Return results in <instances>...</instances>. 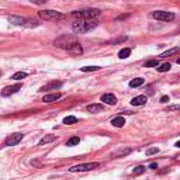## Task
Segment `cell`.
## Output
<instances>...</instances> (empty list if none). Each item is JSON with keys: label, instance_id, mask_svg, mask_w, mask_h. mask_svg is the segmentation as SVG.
Listing matches in <instances>:
<instances>
[{"label": "cell", "instance_id": "484cf974", "mask_svg": "<svg viewBox=\"0 0 180 180\" xmlns=\"http://www.w3.org/2000/svg\"><path fill=\"white\" fill-rule=\"evenodd\" d=\"M80 69H82V72H95V71H99L100 66H83Z\"/></svg>", "mask_w": 180, "mask_h": 180}, {"label": "cell", "instance_id": "6da1fadb", "mask_svg": "<svg viewBox=\"0 0 180 180\" xmlns=\"http://www.w3.org/2000/svg\"><path fill=\"white\" fill-rule=\"evenodd\" d=\"M99 25L97 20H77L72 24V30L76 34H86Z\"/></svg>", "mask_w": 180, "mask_h": 180}, {"label": "cell", "instance_id": "9a60e30c", "mask_svg": "<svg viewBox=\"0 0 180 180\" xmlns=\"http://www.w3.org/2000/svg\"><path fill=\"white\" fill-rule=\"evenodd\" d=\"M111 124L114 125V127H117V128H121V127H124L125 125V118L124 117H115V118H113L111 120Z\"/></svg>", "mask_w": 180, "mask_h": 180}, {"label": "cell", "instance_id": "4fadbf2b", "mask_svg": "<svg viewBox=\"0 0 180 180\" xmlns=\"http://www.w3.org/2000/svg\"><path fill=\"white\" fill-rule=\"evenodd\" d=\"M61 93H52V95H45L44 96V99H42V101L44 103H53V101H56V100H59L61 99Z\"/></svg>", "mask_w": 180, "mask_h": 180}, {"label": "cell", "instance_id": "7a4b0ae2", "mask_svg": "<svg viewBox=\"0 0 180 180\" xmlns=\"http://www.w3.org/2000/svg\"><path fill=\"white\" fill-rule=\"evenodd\" d=\"M101 14V12L99 9H83V10H76L72 12L71 16L79 20H96L99 16Z\"/></svg>", "mask_w": 180, "mask_h": 180}, {"label": "cell", "instance_id": "f1b7e54d", "mask_svg": "<svg viewBox=\"0 0 180 180\" xmlns=\"http://www.w3.org/2000/svg\"><path fill=\"white\" fill-rule=\"evenodd\" d=\"M166 111H180V106H169Z\"/></svg>", "mask_w": 180, "mask_h": 180}, {"label": "cell", "instance_id": "d6a6232c", "mask_svg": "<svg viewBox=\"0 0 180 180\" xmlns=\"http://www.w3.org/2000/svg\"><path fill=\"white\" fill-rule=\"evenodd\" d=\"M174 146H176V148H180V141H177L176 144H174Z\"/></svg>", "mask_w": 180, "mask_h": 180}, {"label": "cell", "instance_id": "e0dca14e", "mask_svg": "<svg viewBox=\"0 0 180 180\" xmlns=\"http://www.w3.org/2000/svg\"><path fill=\"white\" fill-rule=\"evenodd\" d=\"M128 154H131L130 148H127V149H120V151H117V152H114V154H113V158H114V159H117V158H122V156H125V155H128Z\"/></svg>", "mask_w": 180, "mask_h": 180}, {"label": "cell", "instance_id": "30bf717a", "mask_svg": "<svg viewBox=\"0 0 180 180\" xmlns=\"http://www.w3.org/2000/svg\"><path fill=\"white\" fill-rule=\"evenodd\" d=\"M101 101L106 104H110V106H115L117 104V97L111 93H106V95L101 96Z\"/></svg>", "mask_w": 180, "mask_h": 180}, {"label": "cell", "instance_id": "836d02e7", "mask_svg": "<svg viewBox=\"0 0 180 180\" xmlns=\"http://www.w3.org/2000/svg\"><path fill=\"white\" fill-rule=\"evenodd\" d=\"M177 63H179V65H180V58H179V59H177Z\"/></svg>", "mask_w": 180, "mask_h": 180}, {"label": "cell", "instance_id": "44dd1931", "mask_svg": "<svg viewBox=\"0 0 180 180\" xmlns=\"http://www.w3.org/2000/svg\"><path fill=\"white\" fill-rule=\"evenodd\" d=\"M170 68H172V65L169 62H166V63H162V65H158L156 66V69H158V72H169L170 71Z\"/></svg>", "mask_w": 180, "mask_h": 180}, {"label": "cell", "instance_id": "ffe728a7", "mask_svg": "<svg viewBox=\"0 0 180 180\" xmlns=\"http://www.w3.org/2000/svg\"><path fill=\"white\" fill-rule=\"evenodd\" d=\"M77 122V118L75 115H68V117L63 118V124L66 125H72V124H76Z\"/></svg>", "mask_w": 180, "mask_h": 180}, {"label": "cell", "instance_id": "5bb4252c", "mask_svg": "<svg viewBox=\"0 0 180 180\" xmlns=\"http://www.w3.org/2000/svg\"><path fill=\"white\" fill-rule=\"evenodd\" d=\"M146 101H148L146 96H136V97H134L132 100H131V104H132V106H144Z\"/></svg>", "mask_w": 180, "mask_h": 180}, {"label": "cell", "instance_id": "e575fe53", "mask_svg": "<svg viewBox=\"0 0 180 180\" xmlns=\"http://www.w3.org/2000/svg\"><path fill=\"white\" fill-rule=\"evenodd\" d=\"M0 76H2V72H0Z\"/></svg>", "mask_w": 180, "mask_h": 180}, {"label": "cell", "instance_id": "83f0119b", "mask_svg": "<svg viewBox=\"0 0 180 180\" xmlns=\"http://www.w3.org/2000/svg\"><path fill=\"white\" fill-rule=\"evenodd\" d=\"M158 152H159V149H158L156 146H155V148H149V149L146 151V156H151V155H155V154H158Z\"/></svg>", "mask_w": 180, "mask_h": 180}, {"label": "cell", "instance_id": "4dcf8cb0", "mask_svg": "<svg viewBox=\"0 0 180 180\" xmlns=\"http://www.w3.org/2000/svg\"><path fill=\"white\" fill-rule=\"evenodd\" d=\"M168 101H170L169 100V96H163V97L160 99V103H168Z\"/></svg>", "mask_w": 180, "mask_h": 180}, {"label": "cell", "instance_id": "52a82bcc", "mask_svg": "<svg viewBox=\"0 0 180 180\" xmlns=\"http://www.w3.org/2000/svg\"><path fill=\"white\" fill-rule=\"evenodd\" d=\"M23 134H20V132H16V134H12V135H9L6 138V141H4V145L6 146H14V145H17V144H20L21 142V139H23Z\"/></svg>", "mask_w": 180, "mask_h": 180}, {"label": "cell", "instance_id": "ac0fdd59", "mask_svg": "<svg viewBox=\"0 0 180 180\" xmlns=\"http://www.w3.org/2000/svg\"><path fill=\"white\" fill-rule=\"evenodd\" d=\"M145 80L142 79V77H136V79H132L130 82V87H139V86L144 85Z\"/></svg>", "mask_w": 180, "mask_h": 180}, {"label": "cell", "instance_id": "9c48e42d", "mask_svg": "<svg viewBox=\"0 0 180 180\" xmlns=\"http://www.w3.org/2000/svg\"><path fill=\"white\" fill-rule=\"evenodd\" d=\"M62 86V82H59V80H53V82H49L47 83L45 86H42L41 89H39V92H48V90H56V89H59Z\"/></svg>", "mask_w": 180, "mask_h": 180}, {"label": "cell", "instance_id": "1f68e13d", "mask_svg": "<svg viewBox=\"0 0 180 180\" xmlns=\"http://www.w3.org/2000/svg\"><path fill=\"white\" fill-rule=\"evenodd\" d=\"M158 168V163H151V165H149V169H156Z\"/></svg>", "mask_w": 180, "mask_h": 180}, {"label": "cell", "instance_id": "3957f363", "mask_svg": "<svg viewBox=\"0 0 180 180\" xmlns=\"http://www.w3.org/2000/svg\"><path fill=\"white\" fill-rule=\"evenodd\" d=\"M38 17L47 21H58L65 18V14L55 12V10H41V12H38Z\"/></svg>", "mask_w": 180, "mask_h": 180}, {"label": "cell", "instance_id": "d6986e66", "mask_svg": "<svg viewBox=\"0 0 180 180\" xmlns=\"http://www.w3.org/2000/svg\"><path fill=\"white\" fill-rule=\"evenodd\" d=\"M130 55H131L130 48H122V49L118 52V58H120V59H125V58H128Z\"/></svg>", "mask_w": 180, "mask_h": 180}, {"label": "cell", "instance_id": "2e32d148", "mask_svg": "<svg viewBox=\"0 0 180 180\" xmlns=\"http://www.w3.org/2000/svg\"><path fill=\"white\" fill-rule=\"evenodd\" d=\"M180 52V47H174V48H170V49L165 51L163 53H160V58H168V56L170 55H174V53Z\"/></svg>", "mask_w": 180, "mask_h": 180}, {"label": "cell", "instance_id": "4316f807", "mask_svg": "<svg viewBox=\"0 0 180 180\" xmlns=\"http://www.w3.org/2000/svg\"><path fill=\"white\" fill-rule=\"evenodd\" d=\"M145 170H146V168L142 166V165H139V166H136V168L134 169V174H142Z\"/></svg>", "mask_w": 180, "mask_h": 180}, {"label": "cell", "instance_id": "f546056e", "mask_svg": "<svg viewBox=\"0 0 180 180\" xmlns=\"http://www.w3.org/2000/svg\"><path fill=\"white\" fill-rule=\"evenodd\" d=\"M34 4H45L48 2V0H31Z\"/></svg>", "mask_w": 180, "mask_h": 180}, {"label": "cell", "instance_id": "cb8c5ba5", "mask_svg": "<svg viewBox=\"0 0 180 180\" xmlns=\"http://www.w3.org/2000/svg\"><path fill=\"white\" fill-rule=\"evenodd\" d=\"M24 77H27V72H16V73L12 76V79L21 80V79H24Z\"/></svg>", "mask_w": 180, "mask_h": 180}, {"label": "cell", "instance_id": "7c38bea8", "mask_svg": "<svg viewBox=\"0 0 180 180\" xmlns=\"http://www.w3.org/2000/svg\"><path fill=\"white\" fill-rule=\"evenodd\" d=\"M104 110L103 104H99V103H95V104H89L87 106V111L92 113V114H99Z\"/></svg>", "mask_w": 180, "mask_h": 180}, {"label": "cell", "instance_id": "5b68a950", "mask_svg": "<svg viewBox=\"0 0 180 180\" xmlns=\"http://www.w3.org/2000/svg\"><path fill=\"white\" fill-rule=\"evenodd\" d=\"M100 168V163L99 162H90V163H82V165H76L72 166L69 169V172L75 173V172H87V170H93V169Z\"/></svg>", "mask_w": 180, "mask_h": 180}, {"label": "cell", "instance_id": "603a6c76", "mask_svg": "<svg viewBox=\"0 0 180 180\" xmlns=\"http://www.w3.org/2000/svg\"><path fill=\"white\" fill-rule=\"evenodd\" d=\"M79 142H80L79 136H72L71 139H68V142H66V146H75V145H79Z\"/></svg>", "mask_w": 180, "mask_h": 180}, {"label": "cell", "instance_id": "8fae6325", "mask_svg": "<svg viewBox=\"0 0 180 180\" xmlns=\"http://www.w3.org/2000/svg\"><path fill=\"white\" fill-rule=\"evenodd\" d=\"M9 23L10 24H14V25H27L28 20L24 17H17V16H12L9 17Z\"/></svg>", "mask_w": 180, "mask_h": 180}, {"label": "cell", "instance_id": "ba28073f", "mask_svg": "<svg viewBox=\"0 0 180 180\" xmlns=\"http://www.w3.org/2000/svg\"><path fill=\"white\" fill-rule=\"evenodd\" d=\"M21 89V85L20 83H17V85H13V86H7V87H4L3 90H2V96H10V95H14V93H17L18 90Z\"/></svg>", "mask_w": 180, "mask_h": 180}, {"label": "cell", "instance_id": "d4e9b609", "mask_svg": "<svg viewBox=\"0 0 180 180\" xmlns=\"http://www.w3.org/2000/svg\"><path fill=\"white\" fill-rule=\"evenodd\" d=\"M159 62H158V59H152V61H148L145 62V68H154V66H158Z\"/></svg>", "mask_w": 180, "mask_h": 180}, {"label": "cell", "instance_id": "8992f818", "mask_svg": "<svg viewBox=\"0 0 180 180\" xmlns=\"http://www.w3.org/2000/svg\"><path fill=\"white\" fill-rule=\"evenodd\" d=\"M152 16H154V18H156V20H160V21H172V20H174V17H176L173 13L163 12V10H158V12H154V13H152Z\"/></svg>", "mask_w": 180, "mask_h": 180}, {"label": "cell", "instance_id": "7402d4cb", "mask_svg": "<svg viewBox=\"0 0 180 180\" xmlns=\"http://www.w3.org/2000/svg\"><path fill=\"white\" fill-rule=\"evenodd\" d=\"M56 139V136L55 135H47V136H44V138L41 139V141L38 142L39 145H45V144H49V142H53Z\"/></svg>", "mask_w": 180, "mask_h": 180}, {"label": "cell", "instance_id": "277c9868", "mask_svg": "<svg viewBox=\"0 0 180 180\" xmlns=\"http://www.w3.org/2000/svg\"><path fill=\"white\" fill-rule=\"evenodd\" d=\"M76 44H79V42L76 41V38L75 37H68V35H63L61 37V38H58L55 41V45L59 48H63V49L69 51L72 47H75Z\"/></svg>", "mask_w": 180, "mask_h": 180}]
</instances>
